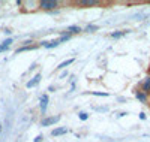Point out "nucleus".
Listing matches in <instances>:
<instances>
[{
	"label": "nucleus",
	"mask_w": 150,
	"mask_h": 142,
	"mask_svg": "<svg viewBox=\"0 0 150 142\" xmlns=\"http://www.w3.org/2000/svg\"><path fill=\"white\" fill-rule=\"evenodd\" d=\"M59 5H60V3L56 2V0H41L38 6H39V9H42V11H53V9H56Z\"/></svg>",
	"instance_id": "nucleus-1"
},
{
	"label": "nucleus",
	"mask_w": 150,
	"mask_h": 142,
	"mask_svg": "<svg viewBox=\"0 0 150 142\" xmlns=\"http://www.w3.org/2000/svg\"><path fill=\"white\" fill-rule=\"evenodd\" d=\"M59 120H60V115H54V117H47V118H44L42 120V126H53V124H56V123H59Z\"/></svg>",
	"instance_id": "nucleus-2"
},
{
	"label": "nucleus",
	"mask_w": 150,
	"mask_h": 142,
	"mask_svg": "<svg viewBox=\"0 0 150 142\" xmlns=\"http://www.w3.org/2000/svg\"><path fill=\"white\" fill-rule=\"evenodd\" d=\"M78 5H80V6H86V8H90V6L99 5V2H98V0H80Z\"/></svg>",
	"instance_id": "nucleus-3"
},
{
	"label": "nucleus",
	"mask_w": 150,
	"mask_h": 142,
	"mask_svg": "<svg viewBox=\"0 0 150 142\" xmlns=\"http://www.w3.org/2000/svg\"><path fill=\"white\" fill-rule=\"evenodd\" d=\"M39 81H41V75L38 73V75H35L33 78H32V81H29V82L26 84V87H27V88H32V87H35L36 84H39Z\"/></svg>",
	"instance_id": "nucleus-4"
},
{
	"label": "nucleus",
	"mask_w": 150,
	"mask_h": 142,
	"mask_svg": "<svg viewBox=\"0 0 150 142\" xmlns=\"http://www.w3.org/2000/svg\"><path fill=\"white\" fill-rule=\"evenodd\" d=\"M47 106H48V96L44 94V96L41 97V111L45 112V111H47Z\"/></svg>",
	"instance_id": "nucleus-5"
},
{
	"label": "nucleus",
	"mask_w": 150,
	"mask_h": 142,
	"mask_svg": "<svg viewBox=\"0 0 150 142\" xmlns=\"http://www.w3.org/2000/svg\"><path fill=\"white\" fill-rule=\"evenodd\" d=\"M68 130H66V129L65 127H59V129H54V130L51 132V135L53 136H60V135H65Z\"/></svg>",
	"instance_id": "nucleus-6"
},
{
	"label": "nucleus",
	"mask_w": 150,
	"mask_h": 142,
	"mask_svg": "<svg viewBox=\"0 0 150 142\" xmlns=\"http://www.w3.org/2000/svg\"><path fill=\"white\" fill-rule=\"evenodd\" d=\"M143 90H144V93H147V91H150V76H147V78L144 79V82H143Z\"/></svg>",
	"instance_id": "nucleus-7"
},
{
	"label": "nucleus",
	"mask_w": 150,
	"mask_h": 142,
	"mask_svg": "<svg viewBox=\"0 0 150 142\" xmlns=\"http://www.w3.org/2000/svg\"><path fill=\"white\" fill-rule=\"evenodd\" d=\"M68 32H69V33H80L81 29L78 27V25H71V27L68 29Z\"/></svg>",
	"instance_id": "nucleus-8"
},
{
	"label": "nucleus",
	"mask_w": 150,
	"mask_h": 142,
	"mask_svg": "<svg viewBox=\"0 0 150 142\" xmlns=\"http://www.w3.org/2000/svg\"><path fill=\"white\" fill-rule=\"evenodd\" d=\"M72 63H74V58H69V60H66V61L62 63L60 66H59V69H62V67H66V66H69V64H72Z\"/></svg>",
	"instance_id": "nucleus-9"
},
{
	"label": "nucleus",
	"mask_w": 150,
	"mask_h": 142,
	"mask_svg": "<svg viewBox=\"0 0 150 142\" xmlns=\"http://www.w3.org/2000/svg\"><path fill=\"white\" fill-rule=\"evenodd\" d=\"M137 99H140L141 102H146V100H147V96H146V93L138 91V93H137Z\"/></svg>",
	"instance_id": "nucleus-10"
},
{
	"label": "nucleus",
	"mask_w": 150,
	"mask_h": 142,
	"mask_svg": "<svg viewBox=\"0 0 150 142\" xmlns=\"http://www.w3.org/2000/svg\"><path fill=\"white\" fill-rule=\"evenodd\" d=\"M87 118H89V115H87L86 112H80V120L84 121V120H87Z\"/></svg>",
	"instance_id": "nucleus-11"
},
{
	"label": "nucleus",
	"mask_w": 150,
	"mask_h": 142,
	"mask_svg": "<svg viewBox=\"0 0 150 142\" xmlns=\"http://www.w3.org/2000/svg\"><path fill=\"white\" fill-rule=\"evenodd\" d=\"M123 34H125V32H117V33H112L111 37H120V36H123Z\"/></svg>",
	"instance_id": "nucleus-12"
},
{
	"label": "nucleus",
	"mask_w": 150,
	"mask_h": 142,
	"mask_svg": "<svg viewBox=\"0 0 150 142\" xmlns=\"http://www.w3.org/2000/svg\"><path fill=\"white\" fill-rule=\"evenodd\" d=\"M98 27H96V25H89V27H86V30L87 32H92V30H96Z\"/></svg>",
	"instance_id": "nucleus-13"
},
{
	"label": "nucleus",
	"mask_w": 150,
	"mask_h": 142,
	"mask_svg": "<svg viewBox=\"0 0 150 142\" xmlns=\"http://www.w3.org/2000/svg\"><path fill=\"white\" fill-rule=\"evenodd\" d=\"M9 44H12V39H6V41L3 42V45H5V46H9Z\"/></svg>",
	"instance_id": "nucleus-14"
},
{
	"label": "nucleus",
	"mask_w": 150,
	"mask_h": 142,
	"mask_svg": "<svg viewBox=\"0 0 150 142\" xmlns=\"http://www.w3.org/2000/svg\"><path fill=\"white\" fill-rule=\"evenodd\" d=\"M8 49V46H5V45H0V53H3V51H6Z\"/></svg>",
	"instance_id": "nucleus-15"
},
{
	"label": "nucleus",
	"mask_w": 150,
	"mask_h": 142,
	"mask_svg": "<svg viewBox=\"0 0 150 142\" xmlns=\"http://www.w3.org/2000/svg\"><path fill=\"white\" fill-rule=\"evenodd\" d=\"M41 141H42V136H38V138L35 139V142H41Z\"/></svg>",
	"instance_id": "nucleus-16"
},
{
	"label": "nucleus",
	"mask_w": 150,
	"mask_h": 142,
	"mask_svg": "<svg viewBox=\"0 0 150 142\" xmlns=\"http://www.w3.org/2000/svg\"><path fill=\"white\" fill-rule=\"evenodd\" d=\"M0 133H2V124H0Z\"/></svg>",
	"instance_id": "nucleus-17"
}]
</instances>
